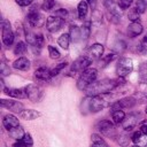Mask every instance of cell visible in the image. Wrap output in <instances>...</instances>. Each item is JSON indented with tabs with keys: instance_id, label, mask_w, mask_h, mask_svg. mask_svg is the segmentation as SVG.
Masks as SVG:
<instances>
[{
	"instance_id": "cell-1",
	"label": "cell",
	"mask_w": 147,
	"mask_h": 147,
	"mask_svg": "<svg viewBox=\"0 0 147 147\" xmlns=\"http://www.w3.org/2000/svg\"><path fill=\"white\" fill-rule=\"evenodd\" d=\"M124 83H125V78H121V77H118L116 79L103 78L100 80H95L92 85H90L85 90V93L87 96H96V95L107 94Z\"/></svg>"
},
{
	"instance_id": "cell-2",
	"label": "cell",
	"mask_w": 147,
	"mask_h": 147,
	"mask_svg": "<svg viewBox=\"0 0 147 147\" xmlns=\"http://www.w3.org/2000/svg\"><path fill=\"white\" fill-rule=\"evenodd\" d=\"M110 105L109 99L106 94L96 95V96H86L82 102V111L87 109L91 113H98Z\"/></svg>"
},
{
	"instance_id": "cell-3",
	"label": "cell",
	"mask_w": 147,
	"mask_h": 147,
	"mask_svg": "<svg viewBox=\"0 0 147 147\" xmlns=\"http://www.w3.org/2000/svg\"><path fill=\"white\" fill-rule=\"evenodd\" d=\"M98 77V70L94 68H88L86 69L83 74H80L79 78L77 79V88L79 91H85L90 85H92Z\"/></svg>"
},
{
	"instance_id": "cell-4",
	"label": "cell",
	"mask_w": 147,
	"mask_h": 147,
	"mask_svg": "<svg viewBox=\"0 0 147 147\" xmlns=\"http://www.w3.org/2000/svg\"><path fill=\"white\" fill-rule=\"evenodd\" d=\"M133 70V61L130 57H119L116 64V74L121 78H125Z\"/></svg>"
},
{
	"instance_id": "cell-5",
	"label": "cell",
	"mask_w": 147,
	"mask_h": 147,
	"mask_svg": "<svg viewBox=\"0 0 147 147\" xmlns=\"http://www.w3.org/2000/svg\"><path fill=\"white\" fill-rule=\"evenodd\" d=\"M26 18H28L29 24L33 28H41L44 24H46L45 16L38 10L37 6H33L30 8V10L26 15Z\"/></svg>"
},
{
	"instance_id": "cell-6",
	"label": "cell",
	"mask_w": 147,
	"mask_h": 147,
	"mask_svg": "<svg viewBox=\"0 0 147 147\" xmlns=\"http://www.w3.org/2000/svg\"><path fill=\"white\" fill-rule=\"evenodd\" d=\"M105 7L109 14V16L111 17V22L113 23H118L122 18V8L118 6L117 2H115L114 0H105Z\"/></svg>"
},
{
	"instance_id": "cell-7",
	"label": "cell",
	"mask_w": 147,
	"mask_h": 147,
	"mask_svg": "<svg viewBox=\"0 0 147 147\" xmlns=\"http://www.w3.org/2000/svg\"><path fill=\"white\" fill-rule=\"evenodd\" d=\"M26 98L32 102H39L44 96V88L36 84H29L24 86Z\"/></svg>"
},
{
	"instance_id": "cell-8",
	"label": "cell",
	"mask_w": 147,
	"mask_h": 147,
	"mask_svg": "<svg viewBox=\"0 0 147 147\" xmlns=\"http://www.w3.org/2000/svg\"><path fill=\"white\" fill-rule=\"evenodd\" d=\"M1 30H2V42L5 46H11V44L14 42V32L13 29L10 26L9 21H7L6 18L1 20Z\"/></svg>"
},
{
	"instance_id": "cell-9",
	"label": "cell",
	"mask_w": 147,
	"mask_h": 147,
	"mask_svg": "<svg viewBox=\"0 0 147 147\" xmlns=\"http://www.w3.org/2000/svg\"><path fill=\"white\" fill-rule=\"evenodd\" d=\"M92 63V60L87 56V55H84V56H79L78 59H76L74 61V63L71 64V72H75V74H83L86 69L90 68V64Z\"/></svg>"
},
{
	"instance_id": "cell-10",
	"label": "cell",
	"mask_w": 147,
	"mask_h": 147,
	"mask_svg": "<svg viewBox=\"0 0 147 147\" xmlns=\"http://www.w3.org/2000/svg\"><path fill=\"white\" fill-rule=\"evenodd\" d=\"M96 129L106 137L108 138H114L116 136L115 132V126L114 123H111L109 119H102L96 124Z\"/></svg>"
},
{
	"instance_id": "cell-11",
	"label": "cell",
	"mask_w": 147,
	"mask_h": 147,
	"mask_svg": "<svg viewBox=\"0 0 147 147\" xmlns=\"http://www.w3.org/2000/svg\"><path fill=\"white\" fill-rule=\"evenodd\" d=\"M63 24H64V20H62L57 16L51 15L46 18V29H47V31H49L52 33H55L59 30H61Z\"/></svg>"
},
{
	"instance_id": "cell-12",
	"label": "cell",
	"mask_w": 147,
	"mask_h": 147,
	"mask_svg": "<svg viewBox=\"0 0 147 147\" xmlns=\"http://www.w3.org/2000/svg\"><path fill=\"white\" fill-rule=\"evenodd\" d=\"M141 121V116L140 114H137V113H131L129 115L125 116L123 123L121 124L122 127L125 130V131H131L136 125L139 124V122Z\"/></svg>"
},
{
	"instance_id": "cell-13",
	"label": "cell",
	"mask_w": 147,
	"mask_h": 147,
	"mask_svg": "<svg viewBox=\"0 0 147 147\" xmlns=\"http://www.w3.org/2000/svg\"><path fill=\"white\" fill-rule=\"evenodd\" d=\"M136 103H137V99L134 96H126L111 103L110 109H130L134 107Z\"/></svg>"
},
{
	"instance_id": "cell-14",
	"label": "cell",
	"mask_w": 147,
	"mask_h": 147,
	"mask_svg": "<svg viewBox=\"0 0 147 147\" xmlns=\"http://www.w3.org/2000/svg\"><path fill=\"white\" fill-rule=\"evenodd\" d=\"M0 105H1V108L3 109H8L10 111H14V113H22L24 109H23V103L18 102V101H15V100H7V99H1L0 100Z\"/></svg>"
},
{
	"instance_id": "cell-15",
	"label": "cell",
	"mask_w": 147,
	"mask_h": 147,
	"mask_svg": "<svg viewBox=\"0 0 147 147\" xmlns=\"http://www.w3.org/2000/svg\"><path fill=\"white\" fill-rule=\"evenodd\" d=\"M103 51H105L103 45H102V44H99V42H95V44L91 45L90 48L87 49V56H88L92 61L99 60V59L102 57Z\"/></svg>"
},
{
	"instance_id": "cell-16",
	"label": "cell",
	"mask_w": 147,
	"mask_h": 147,
	"mask_svg": "<svg viewBox=\"0 0 147 147\" xmlns=\"http://www.w3.org/2000/svg\"><path fill=\"white\" fill-rule=\"evenodd\" d=\"M142 31H144V26L141 25L140 22H131L126 30L127 36L130 38H136L138 36H140L142 33Z\"/></svg>"
},
{
	"instance_id": "cell-17",
	"label": "cell",
	"mask_w": 147,
	"mask_h": 147,
	"mask_svg": "<svg viewBox=\"0 0 147 147\" xmlns=\"http://www.w3.org/2000/svg\"><path fill=\"white\" fill-rule=\"evenodd\" d=\"M34 78L39 82H49L52 78L51 69L46 67H40L34 71Z\"/></svg>"
},
{
	"instance_id": "cell-18",
	"label": "cell",
	"mask_w": 147,
	"mask_h": 147,
	"mask_svg": "<svg viewBox=\"0 0 147 147\" xmlns=\"http://www.w3.org/2000/svg\"><path fill=\"white\" fill-rule=\"evenodd\" d=\"M2 125H3L5 129H7L8 131H10L11 129H14V127H16V126L20 125V121H18V118L15 115L8 114V115L3 116V118H2Z\"/></svg>"
},
{
	"instance_id": "cell-19",
	"label": "cell",
	"mask_w": 147,
	"mask_h": 147,
	"mask_svg": "<svg viewBox=\"0 0 147 147\" xmlns=\"http://www.w3.org/2000/svg\"><path fill=\"white\" fill-rule=\"evenodd\" d=\"M30 67H31V62L25 56H20L18 59H16L13 62V68H15L17 70H21V71H26V70L30 69Z\"/></svg>"
},
{
	"instance_id": "cell-20",
	"label": "cell",
	"mask_w": 147,
	"mask_h": 147,
	"mask_svg": "<svg viewBox=\"0 0 147 147\" xmlns=\"http://www.w3.org/2000/svg\"><path fill=\"white\" fill-rule=\"evenodd\" d=\"M132 141L134 142V145L139 146V147H146L147 146V134L144 133L142 131H137L133 133V136L131 137Z\"/></svg>"
},
{
	"instance_id": "cell-21",
	"label": "cell",
	"mask_w": 147,
	"mask_h": 147,
	"mask_svg": "<svg viewBox=\"0 0 147 147\" xmlns=\"http://www.w3.org/2000/svg\"><path fill=\"white\" fill-rule=\"evenodd\" d=\"M3 92L8 95V96H11V98H15V99H24L26 98V93H25V88L22 87V88H5Z\"/></svg>"
},
{
	"instance_id": "cell-22",
	"label": "cell",
	"mask_w": 147,
	"mask_h": 147,
	"mask_svg": "<svg viewBox=\"0 0 147 147\" xmlns=\"http://www.w3.org/2000/svg\"><path fill=\"white\" fill-rule=\"evenodd\" d=\"M21 117L23 119H26V121H33V119H37L38 117L41 116V113L36 110V109H24L21 114Z\"/></svg>"
},
{
	"instance_id": "cell-23",
	"label": "cell",
	"mask_w": 147,
	"mask_h": 147,
	"mask_svg": "<svg viewBox=\"0 0 147 147\" xmlns=\"http://www.w3.org/2000/svg\"><path fill=\"white\" fill-rule=\"evenodd\" d=\"M110 113H111V118L115 124H122L126 116L123 109H110Z\"/></svg>"
},
{
	"instance_id": "cell-24",
	"label": "cell",
	"mask_w": 147,
	"mask_h": 147,
	"mask_svg": "<svg viewBox=\"0 0 147 147\" xmlns=\"http://www.w3.org/2000/svg\"><path fill=\"white\" fill-rule=\"evenodd\" d=\"M69 36L72 42H78L82 39V32H80V28L77 25H71L69 29Z\"/></svg>"
},
{
	"instance_id": "cell-25",
	"label": "cell",
	"mask_w": 147,
	"mask_h": 147,
	"mask_svg": "<svg viewBox=\"0 0 147 147\" xmlns=\"http://www.w3.org/2000/svg\"><path fill=\"white\" fill-rule=\"evenodd\" d=\"M88 3L85 1V0H82L79 3H78V6H77V14H78V18L79 20H84L85 17H86V15H87V11H88Z\"/></svg>"
},
{
	"instance_id": "cell-26",
	"label": "cell",
	"mask_w": 147,
	"mask_h": 147,
	"mask_svg": "<svg viewBox=\"0 0 147 147\" xmlns=\"http://www.w3.org/2000/svg\"><path fill=\"white\" fill-rule=\"evenodd\" d=\"M90 147H108V145L101 136L93 133L91 136V146Z\"/></svg>"
},
{
	"instance_id": "cell-27",
	"label": "cell",
	"mask_w": 147,
	"mask_h": 147,
	"mask_svg": "<svg viewBox=\"0 0 147 147\" xmlns=\"http://www.w3.org/2000/svg\"><path fill=\"white\" fill-rule=\"evenodd\" d=\"M8 132H9V136H10L13 139L17 140V141L22 140V139H23V137L25 136V132H24V130H23V127H22L21 125H18V126H16V127L11 129V130H10V131H8Z\"/></svg>"
},
{
	"instance_id": "cell-28",
	"label": "cell",
	"mask_w": 147,
	"mask_h": 147,
	"mask_svg": "<svg viewBox=\"0 0 147 147\" xmlns=\"http://www.w3.org/2000/svg\"><path fill=\"white\" fill-rule=\"evenodd\" d=\"M139 82L147 84V62H142L139 65Z\"/></svg>"
},
{
	"instance_id": "cell-29",
	"label": "cell",
	"mask_w": 147,
	"mask_h": 147,
	"mask_svg": "<svg viewBox=\"0 0 147 147\" xmlns=\"http://www.w3.org/2000/svg\"><path fill=\"white\" fill-rule=\"evenodd\" d=\"M125 49H126V42L124 40H122V39L116 40L114 42V45H113V53H115V54H121Z\"/></svg>"
},
{
	"instance_id": "cell-30",
	"label": "cell",
	"mask_w": 147,
	"mask_h": 147,
	"mask_svg": "<svg viewBox=\"0 0 147 147\" xmlns=\"http://www.w3.org/2000/svg\"><path fill=\"white\" fill-rule=\"evenodd\" d=\"M70 41H71V39H70L69 33H63V34H61V36L59 37V39H57L59 46H61L63 49H68V48H69Z\"/></svg>"
},
{
	"instance_id": "cell-31",
	"label": "cell",
	"mask_w": 147,
	"mask_h": 147,
	"mask_svg": "<svg viewBox=\"0 0 147 147\" xmlns=\"http://www.w3.org/2000/svg\"><path fill=\"white\" fill-rule=\"evenodd\" d=\"M80 32H82V39H87L91 33V21H85L83 25L80 26Z\"/></svg>"
},
{
	"instance_id": "cell-32",
	"label": "cell",
	"mask_w": 147,
	"mask_h": 147,
	"mask_svg": "<svg viewBox=\"0 0 147 147\" xmlns=\"http://www.w3.org/2000/svg\"><path fill=\"white\" fill-rule=\"evenodd\" d=\"M26 52V44L24 41H18L14 48V54L15 55H23Z\"/></svg>"
},
{
	"instance_id": "cell-33",
	"label": "cell",
	"mask_w": 147,
	"mask_h": 147,
	"mask_svg": "<svg viewBox=\"0 0 147 147\" xmlns=\"http://www.w3.org/2000/svg\"><path fill=\"white\" fill-rule=\"evenodd\" d=\"M116 59V54L115 53H109L108 55H105V56H102L101 57V60H100V65L101 67H106V65H108L113 60H115Z\"/></svg>"
},
{
	"instance_id": "cell-34",
	"label": "cell",
	"mask_w": 147,
	"mask_h": 147,
	"mask_svg": "<svg viewBox=\"0 0 147 147\" xmlns=\"http://www.w3.org/2000/svg\"><path fill=\"white\" fill-rule=\"evenodd\" d=\"M127 18L131 21V22H139V18H140V13L138 11V9L134 7V8H131L129 14H127Z\"/></svg>"
},
{
	"instance_id": "cell-35",
	"label": "cell",
	"mask_w": 147,
	"mask_h": 147,
	"mask_svg": "<svg viewBox=\"0 0 147 147\" xmlns=\"http://www.w3.org/2000/svg\"><path fill=\"white\" fill-rule=\"evenodd\" d=\"M47 49H48V55H49V57H51V59H53V60L60 59L61 53L59 52V49H57V48H55V47H54V46H52V45H48V46H47Z\"/></svg>"
},
{
	"instance_id": "cell-36",
	"label": "cell",
	"mask_w": 147,
	"mask_h": 147,
	"mask_svg": "<svg viewBox=\"0 0 147 147\" xmlns=\"http://www.w3.org/2000/svg\"><path fill=\"white\" fill-rule=\"evenodd\" d=\"M138 52L142 55H146L147 54V33L145 34V37L141 39L140 44L138 45Z\"/></svg>"
},
{
	"instance_id": "cell-37",
	"label": "cell",
	"mask_w": 147,
	"mask_h": 147,
	"mask_svg": "<svg viewBox=\"0 0 147 147\" xmlns=\"http://www.w3.org/2000/svg\"><path fill=\"white\" fill-rule=\"evenodd\" d=\"M131 140H132V139H130V137L126 136V134H119V136L117 137V142H118L121 146H123V147L129 146V144H130Z\"/></svg>"
},
{
	"instance_id": "cell-38",
	"label": "cell",
	"mask_w": 147,
	"mask_h": 147,
	"mask_svg": "<svg viewBox=\"0 0 147 147\" xmlns=\"http://www.w3.org/2000/svg\"><path fill=\"white\" fill-rule=\"evenodd\" d=\"M136 8L140 14H144L147 9V0H136Z\"/></svg>"
},
{
	"instance_id": "cell-39",
	"label": "cell",
	"mask_w": 147,
	"mask_h": 147,
	"mask_svg": "<svg viewBox=\"0 0 147 147\" xmlns=\"http://www.w3.org/2000/svg\"><path fill=\"white\" fill-rule=\"evenodd\" d=\"M54 6H55V0H44L42 3H41V8L45 11L52 10L54 8Z\"/></svg>"
},
{
	"instance_id": "cell-40",
	"label": "cell",
	"mask_w": 147,
	"mask_h": 147,
	"mask_svg": "<svg viewBox=\"0 0 147 147\" xmlns=\"http://www.w3.org/2000/svg\"><path fill=\"white\" fill-rule=\"evenodd\" d=\"M53 15L54 16H57V17H60V18H62V20L65 21L68 18V16H69V11L67 9H64V8H60L57 10H55Z\"/></svg>"
},
{
	"instance_id": "cell-41",
	"label": "cell",
	"mask_w": 147,
	"mask_h": 147,
	"mask_svg": "<svg viewBox=\"0 0 147 147\" xmlns=\"http://www.w3.org/2000/svg\"><path fill=\"white\" fill-rule=\"evenodd\" d=\"M68 63L67 62H61V63H59V64H56L53 69H51V74H52V77H54V76H56V75H59L60 74V71L63 69V68H65V65H67Z\"/></svg>"
},
{
	"instance_id": "cell-42",
	"label": "cell",
	"mask_w": 147,
	"mask_h": 147,
	"mask_svg": "<svg viewBox=\"0 0 147 147\" xmlns=\"http://www.w3.org/2000/svg\"><path fill=\"white\" fill-rule=\"evenodd\" d=\"M44 42H45V39H44L42 34H40V33L36 34V45H34L33 48H38V49H40V48L44 46Z\"/></svg>"
},
{
	"instance_id": "cell-43",
	"label": "cell",
	"mask_w": 147,
	"mask_h": 147,
	"mask_svg": "<svg viewBox=\"0 0 147 147\" xmlns=\"http://www.w3.org/2000/svg\"><path fill=\"white\" fill-rule=\"evenodd\" d=\"M20 141H22V142H23L24 145H26L28 147H31V146L33 145V139H32V137H31L30 133H25V136L23 137V139L20 140Z\"/></svg>"
},
{
	"instance_id": "cell-44",
	"label": "cell",
	"mask_w": 147,
	"mask_h": 147,
	"mask_svg": "<svg viewBox=\"0 0 147 147\" xmlns=\"http://www.w3.org/2000/svg\"><path fill=\"white\" fill-rule=\"evenodd\" d=\"M0 72H1V76H2V78L5 77V76H8V75H10V68L6 64V63H1V65H0Z\"/></svg>"
},
{
	"instance_id": "cell-45",
	"label": "cell",
	"mask_w": 147,
	"mask_h": 147,
	"mask_svg": "<svg viewBox=\"0 0 147 147\" xmlns=\"http://www.w3.org/2000/svg\"><path fill=\"white\" fill-rule=\"evenodd\" d=\"M132 2L133 0H117V3L122 9H127L132 5Z\"/></svg>"
},
{
	"instance_id": "cell-46",
	"label": "cell",
	"mask_w": 147,
	"mask_h": 147,
	"mask_svg": "<svg viewBox=\"0 0 147 147\" xmlns=\"http://www.w3.org/2000/svg\"><path fill=\"white\" fill-rule=\"evenodd\" d=\"M141 88L139 91V96L142 99V100H147V84H141Z\"/></svg>"
},
{
	"instance_id": "cell-47",
	"label": "cell",
	"mask_w": 147,
	"mask_h": 147,
	"mask_svg": "<svg viewBox=\"0 0 147 147\" xmlns=\"http://www.w3.org/2000/svg\"><path fill=\"white\" fill-rule=\"evenodd\" d=\"M15 1L21 7H28V6H30L33 2V0H15Z\"/></svg>"
},
{
	"instance_id": "cell-48",
	"label": "cell",
	"mask_w": 147,
	"mask_h": 147,
	"mask_svg": "<svg viewBox=\"0 0 147 147\" xmlns=\"http://www.w3.org/2000/svg\"><path fill=\"white\" fill-rule=\"evenodd\" d=\"M85 1L88 3V6L92 8V10L96 9V0H85Z\"/></svg>"
},
{
	"instance_id": "cell-49",
	"label": "cell",
	"mask_w": 147,
	"mask_h": 147,
	"mask_svg": "<svg viewBox=\"0 0 147 147\" xmlns=\"http://www.w3.org/2000/svg\"><path fill=\"white\" fill-rule=\"evenodd\" d=\"M13 147H28V146L24 145L22 141H17V142H15V144L13 145Z\"/></svg>"
},
{
	"instance_id": "cell-50",
	"label": "cell",
	"mask_w": 147,
	"mask_h": 147,
	"mask_svg": "<svg viewBox=\"0 0 147 147\" xmlns=\"http://www.w3.org/2000/svg\"><path fill=\"white\" fill-rule=\"evenodd\" d=\"M140 131H142L144 133L147 134V124H142V125L140 126Z\"/></svg>"
},
{
	"instance_id": "cell-51",
	"label": "cell",
	"mask_w": 147,
	"mask_h": 147,
	"mask_svg": "<svg viewBox=\"0 0 147 147\" xmlns=\"http://www.w3.org/2000/svg\"><path fill=\"white\" fill-rule=\"evenodd\" d=\"M145 113H146V114H147V107H146V109H145Z\"/></svg>"
},
{
	"instance_id": "cell-52",
	"label": "cell",
	"mask_w": 147,
	"mask_h": 147,
	"mask_svg": "<svg viewBox=\"0 0 147 147\" xmlns=\"http://www.w3.org/2000/svg\"><path fill=\"white\" fill-rule=\"evenodd\" d=\"M132 147H139V146H137V145H134V146H132Z\"/></svg>"
}]
</instances>
